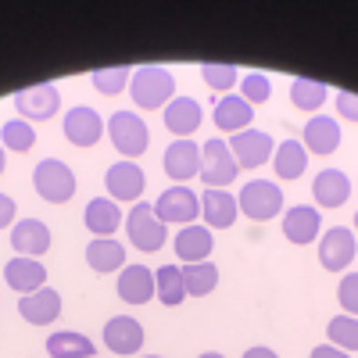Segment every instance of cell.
Masks as SVG:
<instances>
[{
    "instance_id": "obj_1",
    "label": "cell",
    "mask_w": 358,
    "mask_h": 358,
    "mask_svg": "<svg viewBox=\"0 0 358 358\" xmlns=\"http://www.w3.org/2000/svg\"><path fill=\"white\" fill-rule=\"evenodd\" d=\"M129 97L140 111H165V104L176 97V79L162 65H140L129 79Z\"/></svg>"
},
{
    "instance_id": "obj_2",
    "label": "cell",
    "mask_w": 358,
    "mask_h": 358,
    "mask_svg": "<svg viewBox=\"0 0 358 358\" xmlns=\"http://www.w3.org/2000/svg\"><path fill=\"white\" fill-rule=\"evenodd\" d=\"M108 136H111V147L118 151V158H126V162H136L151 147V129H147L140 111H115L108 118Z\"/></svg>"
},
{
    "instance_id": "obj_3",
    "label": "cell",
    "mask_w": 358,
    "mask_h": 358,
    "mask_svg": "<svg viewBox=\"0 0 358 358\" xmlns=\"http://www.w3.org/2000/svg\"><path fill=\"white\" fill-rule=\"evenodd\" d=\"M236 208L251 222H268V219L283 215V190L273 179H248L241 194H236Z\"/></svg>"
},
{
    "instance_id": "obj_4",
    "label": "cell",
    "mask_w": 358,
    "mask_h": 358,
    "mask_svg": "<svg viewBox=\"0 0 358 358\" xmlns=\"http://www.w3.org/2000/svg\"><path fill=\"white\" fill-rule=\"evenodd\" d=\"M33 187L36 194L47 201V204H69L76 197V187H79V179L72 172L69 162L62 158H43L36 169H33Z\"/></svg>"
},
{
    "instance_id": "obj_5",
    "label": "cell",
    "mask_w": 358,
    "mask_h": 358,
    "mask_svg": "<svg viewBox=\"0 0 358 358\" xmlns=\"http://www.w3.org/2000/svg\"><path fill=\"white\" fill-rule=\"evenodd\" d=\"M126 236H129V244H133L136 251L155 255V251H162L165 241H169V226L155 215V204L140 201V204L129 208V215H126Z\"/></svg>"
},
{
    "instance_id": "obj_6",
    "label": "cell",
    "mask_w": 358,
    "mask_h": 358,
    "mask_svg": "<svg viewBox=\"0 0 358 358\" xmlns=\"http://www.w3.org/2000/svg\"><path fill=\"white\" fill-rule=\"evenodd\" d=\"M236 172H241V165H236L226 140L215 136V140L201 143V179H204L208 190H226L236 179Z\"/></svg>"
},
{
    "instance_id": "obj_7",
    "label": "cell",
    "mask_w": 358,
    "mask_h": 358,
    "mask_svg": "<svg viewBox=\"0 0 358 358\" xmlns=\"http://www.w3.org/2000/svg\"><path fill=\"white\" fill-rule=\"evenodd\" d=\"M155 215H158L165 226H179V229H183V226H194V222L201 219V197H197L190 187L172 183L169 190L158 194Z\"/></svg>"
},
{
    "instance_id": "obj_8",
    "label": "cell",
    "mask_w": 358,
    "mask_h": 358,
    "mask_svg": "<svg viewBox=\"0 0 358 358\" xmlns=\"http://www.w3.org/2000/svg\"><path fill=\"white\" fill-rule=\"evenodd\" d=\"M358 255V236L348 226H330L319 236V265L326 273H348Z\"/></svg>"
},
{
    "instance_id": "obj_9",
    "label": "cell",
    "mask_w": 358,
    "mask_h": 358,
    "mask_svg": "<svg viewBox=\"0 0 358 358\" xmlns=\"http://www.w3.org/2000/svg\"><path fill=\"white\" fill-rule=\"evenodd\" d=\"M11 104H15L18 118H25V122H47V118H54L57 108H62V90L54 83H36V86L18 90L11 97Z\"/></svg>"
},
{
    "instance_id": "obj_10",
    "label": "cell",
    "mask_w": 358,
    "mask_h": 358,
    "mask_svg": "<svg viewBox=\"0 0 358 358\" xmlns=\"http://www.w3.org/2000/svg\"><path fill=\"white\" fill-rule=\"evenodd\" d=\"M104 190L115 204H140L143 190H147V176L136 162L118 158L108 172H104Z\"/></svg>"
},
{
    "instance_id": "obj_11",
    "label": "cell",
    "mask_w": 358,
    "mask_h": 358,
    "mask_svg": "<svg viewBox=\"0 0 358 358\" xmlns=\"http://www.w3.org/2000/svg\"><path fill=\"white\" fill-rule=\"evenodd\" d=\"M108 133V122L101 118L97 108L90 104H76L65 111V122H62V136L72 143V147H97L101 136Z\"/></svg>"
},
{
    "instance_id": "obj_12",
    "label": "cell",
    "mask_w": 358,
    "mask_h": 358,
    "mask_svg": "<svg viewBox=\"0 0 358 358\" xmlns=\"http://www.w3.org/2000/svg\"><path fill=\"white\" fill-rule=\"evenodd\" d=\"M226 143H229V151H233V158H236V165H241V169H258L265 162H273V151H276L273 133H265V129L233 133Z\"/></svg>"
},
{
    "instance_id": "obj_13",
    "label": "cell",
    "mask_w": 358,
    "mask_h": 358,
    "mask_svg": "<svg viewBox=\"0 0 358 358\" xmlns=\"http://www.w3.org/2000/svg\"><path fill=\"white\" fill-rule=\"evenodd\" d=\"M162 165H165V176L172 179V183L187 187L190 179L201 176V143L197 140H172L165 147Z\"/></svg>"
},
{
    "instance_id": "obj_14",
    "label": "cell",
    "mask_w": 358,
    "mask_h": 358,
    "mask_svg": "<svg viewBox=\"0 0 358 358\" xmlns=\"http://www.w3.org/2000/svg\"><path fill=\"white\" fill-rule=\"evenodd\" d=\"M104 348L111 351V355H122V358H129V355H140L143 351V322L136 319V315H115V319H108L104 322Z\"/></svg>"
},
{
    "instance_id": "obj_15",
    "label": "cell",
    "mask_w": 358,
    "mask_h": 358,
    "mask_svg": "<svg viewBox=\"0 0 358 358\" xmlns=\"http://www.w3.org/2000/svg\"><path fill=\"white\" fill-rule=\"evenodd\" d=\"M283 236L294 244V248H305V244H315L319 233H322V215L315 204H294V208H283Z\"/></svg>"
},
{
    "instance_id": "obj_16",
    "label": "cell",
    "mask_w": 358,
    "mask_h": 358,
    "mask_svg": "<svg viewBox=\"0 0 358 358\" xmlns=\"http://www.w3.org/2000/svg\"><path fill=\"white\" fill-rule=\"evenodd\" d=\"M54 244V233L43 219H18L11 226V251L22 258H43Z\"/></svg>"
},
{
    "instance_id": "obj_17",
    "label": "cell",
    "mask_w": 358,
    "mask_h": 358,
    "mask_svg": "<svg viewBox=\"0 0 358 358\" xmlns=\"http://www.w3.org/2000/svg\"><path fill=\"white\" fill-rule=\"evenodd\" d=\"M162 118H165V129H169L176 140H190V136L201 129V122H204V108H201L194 97L179 94V97H172V101L165 104Z\"/></svg>"
},
{
    "instance_id": "obj_18",
    "label": "cell",
    "mask_w": 358,
    "mask_h": 358,
    "mask_svg": "<svg viewBox=\"0 0 358 358\" xmlns=\"http://www.w3.org/2000/svg\"><path fill=\"white\" fill-rule=\"evenodd\" d=\"M176 255L183 265H197V262H212V251H215V233L208 229L204 222H194V226H183L172 241Z\"/></svg>"
},
{
    "instance_id": "obj_19",
    "label": "cell",
    "mask_w": 358,
    "mask_h": 358,
    "mask_svg": "<svg viewBox=\"0 0 358 358\" xmlns=\"http://www.w3.org/2000/svg\"><path fill=\"white\" fill-rule=\"evenodd\" d=\"M301 143H305L308 155L330 158L341 147V122L334 115H312L305 122V129H301Z\"/></svg>"
},
{
    "instance_id": "obj_20",
    "label": "cell",
    "mask_w": 358,
    "mask_h": 358,
    "mask_svg": "<svg viewBox=\"0 0 358 358\" xmlns=\"http://www.w3.org/2000/svg\"><path fill=\"white\" fill-rule=\"evenodd\" d=\"M18 315L29 326H50L62 319V294L54 287H40L36 294H25L18 297Z\"/></svg>"
},
{
    "instance_id": "obj_21",
    "label": "cell",
    "mask_w": 358,
    "mask_h": 358,
    "mask_svg": "<svg viewBox=\"0 0 358 358\" xmlns=\"http://www.w3.org/2000/svg\"><path fill=\"white\" fill-rule=\"evenodd\" d=\"M212 122H215L219 133H229V136L233 133H244L255 122V108L241 94H222L215 101V108H212Z\"/></svg>"
},
{
    "instance_id": "obj_22",
    "label": "cell",
    "mask_w": 358,
    "mask_h": 358,
    "mask_svg": "<svg viewBox=\"0 0 358 358\" xmlns=\"http://www.w3.org/2000/svg\"><path fill=\"white\" fill-rule=\"evenodd\" d=\"M312 197H315V208H344L348 197H351V179L344 169H322L315 179H312Z\"/></svg>"
},
{
    "instance_id": "obj_23",
    "label": "cell",
    "mask_w": 358,
    "mask_h": 358,
    "mask_svg": "<svg viewBox=\"0 0 358 358\" xmlns=\"http://www.w3.org/2000/svg\"><path fill=\"white\" fill-rule=\"evenodd\" d=\"M118 297H122L126 305L140 308V305H151L155 297V273L147 265H126L122 273H118V283H115Z\"/></svg>"
},
{
    "instance_id": "obj_24",
    "label": "cell",
    "mask_w": 358,
    "mask_h": 358,
    "mask_svg": "<svg viewBox=\"0 0 358 358\" xmlns=\"http://www.w3.org/2000/svg\"><path fill=\"white\" fill-rule=\"evenodd\" d=\"M4 280L11 290H18V297L25 294H36L40 287H47V265L40 258H22L15 255L8 265H4Z\"/></svg>"
},
{
    "instance_id": "obj_25",
    "label": "cell",
    "mask_w": 358,
    "mask_h": 358,
    "mask_svg": "<svg viewBox=\"0 0 358 358\" xmlns=\"http://www.w3.org/2000/svg\"><path fill=\"white\" fill-rule=\"evenodd\" d=\"M126 255H129V251L118 244L115 236H94V241L86 244V265L94 268V273H101V276L122 273V268L129 265Z\"/></svg>"
},
{
    "instance_id": "obj_26",
    "label": "cell",
    "mask_w": 358,
    "mask_h": 358,
    "mask_svg": "<svg viewBox=\"0 0 358 358\" xmlns=\"http://www.w3.org/2000/svg\"><path fill=\"white\" fill-rule=\"evenodd\" d=\"M241 215V208H236V197L229 190H204L201 194V219L208 222V229H229Z\"/></svg>"
},
{
    "instance_id": "obj_27",
    "label": "cell",
    "mask_w": 358,
    "mask_h": 358,
    "mask_svg": "<svg viewBox=\"0 0 358 358\" xmlns=\"http://www.w3.org/2000/svg\"><path fill=\"white\" fill-rule=\"evenodd\" d=\"M122 208H118L111 197H94L86 204V212H83V226L94 233V236H115L118 226H122Z\"/></svg>"
},
{
    "instance_id": "obj_28",
    "label": "cell",
    "mask_w": 358,
    "mask_h": 358,
    "mask_svg": "<svg viewBox=\"0 0 358 358\" xmlns=\"http://www.w3.org/2000/svg\"><path fill=\"white\" fill-rule=\"evenodd\" d=\"M273 169L280 179H301L308 172V151H305V143L301 140H283L276 143V151H273Z\"/></svg>"
},
{
    "instance_id": "obj_29",
    "label": "cell",
    "mask_w": 358,
    "mask_h": 358,
    "mask_svg": "<svg viewBox=\"0 0 358 358\" xmlns=\"http://www.w3.org/2000/svg\"><path fill=\"white\" fill-rule=\"evenodd\" d=\"M47 358H97V348L79 330H57L47 337Z\"/></svg>"
},
{
    "instance_id": "obj_30",
    "label": "cell",
    "mask_w": 358,
    "mask_h": 358,
    "mask_svg": "<svg viewBox=\"0 0 358 358\" xmlns=\"http://www.w3.org/2000/svg\"><path fill=\"white\" fill-rule=\"evenodd\" d=\"M326 97H330V86H326V83H319V79H305V76L290 79V104H294L297 111L315 115V111L326 104Z\"/></svg>"
},
{
    "instance_id": "obj_31",
    "label": "cell",
    "mask_w": 358,
    "mask_h": 358,
    "mask_svg": "<svg viewBox=\"0 0 358 358\" xmlns=\"http://www.w3.org/2000/svg\"><path fill=\"white\" fill-rule=\"evenodd\" d=\"M155 297L165 308H179L187 301V287H183V273H179V265H162L155 273Z\"/></svg>"
},
{
    "instance_id": "obj_32",
    "label": "cell",
    "mask_w": 358,
    "mask_h": 358,
    "mask_svg": "<svg viewBox=\"0 0 358 358\" xmlns=\"http://www.w3.org/2000/svg\"><path fill=\"white\" fill-rule=\"evenodd\" d=\"M183 273V287L187 297H208L219 287V265L215 262H197V265H179Z\"/></svg>"
},
{
    "instance_id": "obj_33",
    "label": "cell",
    "mask_w": 358,
    "mask_h": 358,
    "mask_svg": "<svg viewBox=\"0 0 358 358\" xmlns=\"http://www.w3.org/2000/svg\"><path fill=\"white\" fill-rule=\"evenodd\" d=\"M0 143H4V151H11V155H29L36 147L33 122H25V118H8V122L0 126Z\"/></svg>"
},
{
    "instance_id": "obj_34",
    "label": "cell",
    "mask_w": 358,
    "mask_h": 358,
    "mask_svg": "<svg viewBox=\"0 0 358 358\" xmlns=\"http://www.w3.org/2000/svg\"><path fill=\"white\" fill-rule=\"evenodd\" d=\"M326 344H334V348L355 355L358 351V319L355 315H344V312L334 315L330 322H326Z\"/></svg>"
},
{
    "instance_id": "obj_35",
    "label": "cell",
    "mask_w": 358,
    "mask_h": 358,
    "mask_svg": "<svg viewBox=\"0 0 358 358\" xmlns=\"http://www.w3.org/2000/svg\"><path fill=\"white\" fill-rule=\"evenodd\" d=\"M129 79H133L129 65H111V69H94L90 72V83H94V90L104 94V97H115V94H122V90H129Z\"/></svg>"
},
{
    "instance_id": "obj_36",
    "label": "cell",
    "mask_w": 358,
    "mask_h": 358,
    "mask_svg": "<svg viewBox=\"0 0 358 358\" xmlns=\"http://www.w3.org/2000/svg\"><path fill=\"white\" fill-rule=\"evenodd\" d=\"M241 97L255 108V104H265L268 97H273V79H268L265 72H248L241 76Z\"/></svg>"
},
{
    "instance_id": "obj_37",
    "label": "cell",
    "mask_w": 358,
    "mask_h": 358,
    "mask_svg": "<svg viewBox=\"0 0 358 358\" xmlns=\"http://www.w3.org/2000/svg\"><path fill=\"white\" fill-rule=\"evenodd\" d=\"M201 79L215 90V94H229V90L236 86V65H219V62H208V65H201Z\"/></svg>"
},
{
    "instance_id": "obj_38",
    "label": "cell",
    "mask_w": 358,
    "mask_h": 358,
    "mask_svg": "<svg viewBox=\"0 0 358 358\" xmlns=\"http://www.w3.org/2000/svg\"><path fill=\"white\" fill-rule=\"evenodd\" d=\"M337 301H341L344 315H355V319H358V273H355V268L341 276V283H337Z\"/></svg>"
},
{
    "instance_id": "obj_39",
    "label": "cell",
    "mask_w": 358,
    "mask_h": 358,
    "mask_svg": "<svg viewBox=\"0 0 358 358\" xmlns=\"http://www.w3.org/2000/svg\"><path fill=\"white\" fill-rule=\"evenodd\" d=\"M334 104H337V115L344 118V122H358V94H351V90H337Z\"/></svg>"
},
{
    "instance_id": "obj_40",
    "label": "cell",
    "mask_w": 358,
    "mask_h": 358,
    "mask_svg": "<svg viewBox=\"0 0 358 358\" xmlns=\"http://www.w3.org/2000/svg\"><path fill=\"white\" fill-rule=\"evenodd\" d=\"M15 215H18V204H15V197L0 190V229L15 226Z\"/></svg>"
},
{
    "instance_id": "obj_41",
    "label": "cell",
    "mask_w": 358,
    "mask_h": 358,
    "mask_svg": "<svg viewBox=\"0 0 358 358\" xmlns=\"http://www.w3.org/2000/svg\"><path fill=\"white\" fill-rule=\"evenodd\" d=\"M308 358H351V355L341 351V348H334V344H315Z\"/></svg>"
},
{
    "instance_id": "obj_42",
    "label": "cell",
    "mask_w": 358,
    "mask_h": 358,
    "mask_svg": "<svg viewBox=\"0 0 358 358\" xmlns=\"http://www.w3.org/2000/svg\"><path fill=\"white\" fill-rule=\"evenodd\" d=\"M241 358H280V355H276L273 348H265V344H255V348H248Z\"/></svg>"
},
{
    "instance_id": "obj_43",
    "label": "cell",
    "mask_w": 358,
    "mask_h": 358,
    "mask_svg": "<svg viewBox=\"0 0 358 358\" xmlns=\"http://www.w3.org/2000/svg\"><path fill=\"white\" fill-rule=\"evenodd\" d=\"M197 358H226V355H219V351H201Z\"/></svg>"
},
{
    "instance_id": "obj_44",
    "label": "cell",
    "mask_w": 358,
    "mask_h": 358,
    "mask_svg": "<svg viewBox=\"0 0 358 358\" xmlns=\"http://www.w3.org/2000/svg\"><path fill=\"white\" fill-rule=\"evenodd\" d=\"M0 176H4V143H0Z\"/></svg>"
},
{
    "instance_id": "obj_45",
    "label": "cell",
    "mask_w": 358,
    "mask_h": 358,
    "mask_svg": "<svg viewBox=\"0 0 358 358\" xmlns=\"http://www.w3.org/2000/svg\"><path fill=\"white\" fill-rule=\"evenodd\" d=\"M140 358H165V355H140Z\"/></svg>"
},
{
    "instance_id": "obj_46",
    "label": "cell",
    "mask_w": 358,
    "mask_h": 358,
    "mask_svg": "<svg viewBox=\"0 0 358 358\" xmlns=\"http://www.w3.org/2000/svg\"><path fill=\"white\" fill-rule=\"evenodd\" d=\"M355 236H358V212H355Z\"/></svg>"
}]
</instances>
